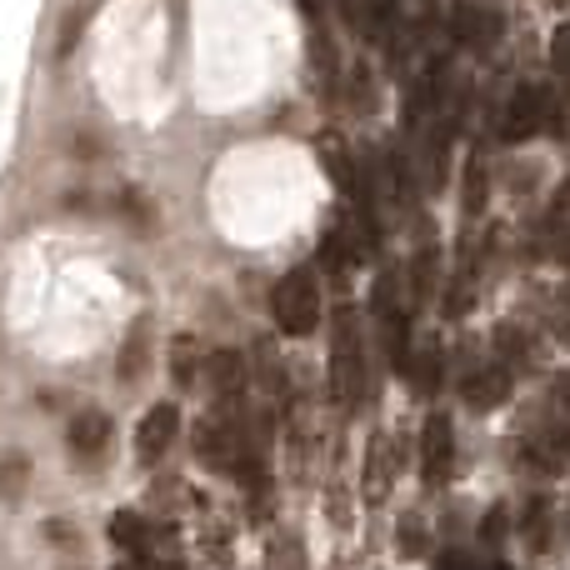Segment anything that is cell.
Wrapping results in <instances>:
<instances>
[{"label": "cell", "mask_w": 570, "mask_h": 570, "mask_svg": "<svg viewBox=\"0 0 570 570\" xmlns=\"http://www.w3.org/2000/svg\"><path fill=\"white\" fill-rule=\"evenodd\" d=\"M271 315L285 335H311L321 321V285L311 271H285L271 291Z\"/></svg>", "instance_id": "6da1fadb"}, {"label": "cell", "mask_w": 570, "mask_h": 570, "mask_svg": "<svg viewBox=\"0 0 570 570\" xmlns=\"http://www.w3.org/2000/svg\"><path fill=\"white\" fill-rule=\"evenodd\" d=\"M551 110H556L551 86H535V80L515 86V96L505 100V116H501V140L505 146H521V140L541 136V126L551 120Z\"/></svg>", "instance_id": "7a4b0ae2"}, {"label": "cell", "mask_w": 570, "mask_h": 570, "mask_svg": "<svg viewBox=\"0 0 570 570\" xmlns=\"http://www.w3.org/2000/svg\"><path fill=\"white\" fill-rule=\"evenodd\" d=\"M176 435H180V405L176 401H156L136 425V461L156 465L160 455L176 445Z\"/></svg>", "instance_id": "3957f363"}, {"label": "cell", "mask_w": 570, "mask_h": 570, "mask_svg": "<svg viewBox=\"0 0 570 570\" xmlns=\"http://www.w3.org/2000/svg\"><path fill=\"white\" fill-rule=\"evenodd\" d=\"M361 331H355V315L335 321V395L345 391V401H361Z\"/></svg>", "instance_id": "277c9868"}, {"label": "cell", "mask_w": 570, "mask_h": 570, "mask_svg": "<svg viewBox=\"0 0 570 570\" xmlns=\"http://www.w3.org/2000/svg\"><path fill=\"white\" fill-rule=\"evenodd\" d=\"M451 36L461 40V46H491L495 36H501V10L485 6V0H455L451 6Z\"/></svg>", "instance_id": "5b68a950"}, {"label": "cell", "mask_w": 570, "mask_h": 570, "mask_svg": "<svg viewBox=\"0 0 570 570\" xmlns=\"http://www.w3.org/2000/svg\"><path fill=\"white\" fill-rule=\"evenodd\" d=\"M451 461H455L451 421H445V415H431L421 431V471L431 475V481H445V475H451Z\"/></svg>", "instance_id": "8992f818"}, {"label": "cell", "mask_w": 570, "mask_h": 570, "mask_svg": "<svg viewBox=\"0 0 570 570\" xmlns=\"http://www.w3.org/2000/svg\"><path fill=\"white\" fill-rule=\"evenodd\" d=\"M110 435H116V425H110L106 411H80L76 421L66 425V445L76 455H86V461H96V455H106Z\"/></svg>", "instance_id": "52a82bcc"}, {"label": "cell", "mask_w": 570, "mask_h": 570, "mask_svg": "<svg viewBox=\"0 0 570 570\" xmlns=\"http://www.w3.org/2000/svg\"><path fill=\"white\" fill-rule=\"evenodd\" d=\"M511 395V371L505 365H491V371H475L471 381L461 385V401L471 405V411H495V405Z\"/></svg>", "instance_id": "ba28073f"}, {"label": "cell", "mask_w": 570, "mask_h": 570, "mask_svg": "<svg viewBox=\"0 0 570 570\" xmlns=\"http://www.w3.org/2000/svg\"><path fill=\"white\" fill-rule=\"evenodd\" d=\"M196 455H200L206 465H236V461H240L236 431H230V425H220V421L196 425Z\"/></svg>", "instance_id": "9c48e42d"}, {"label": "cell", "mask_w": 570, "mask_h": 570, "mask_svg": "<svg viewBox=\"0 0 570 570\" xmlns=\"http://www.w3.org/2000/svg\"><path fill=\"white\" fill-rule=\"evenodd\" d=\"M200 365H206V381L216 385L220 395H236L240 385H246V355L240 351H210Z\"/></svg>", "instance_id": "30bf717a"}, {"label": "cell", "mask_w": 570, "mask_h": 570, "mask_svg": "<svg viewBox=\"0 0 570 570\" xmlns=\"http://www.w3.org/2000/svg\"><path fill=\"white\" fill-rule=\"evenodd\" d=\"M110 541H116L126 556H146V546H150V521H146L140 511H116V515H110Z\"/></svg>", "instance_id": "8fae6325"}, {"label": "cell", "mask_w": 570, "mask_h": 570, "mask_svg": "<svg viewBox=\"0 0 570 570\" xmlns=\"http://www.w3.org/2000/svg\"><path fill=\"white\" fill-rule=\"evenodd\" d=\"M26 485H30V455L26 451H10V455H0V501H20L26 495Z\"/></svg>", "instance_id": "7c38bea8"}, {"label": "cell", "mask_w": 570, "mask_h": 570, "mask_svg": "<svg viewBox=\"0 0 570 570\" xmlns=\"http://www.w3.org/2000/svg\"><path fill=\"white\" fill-rule=\"evenodd\" d=\"M200 361H206V355L196 351V341H190V335H180L176 351H170V381H176V385H190V381L200 375Z\"/></svg>", "instance_id": "4fadbf2b"}, {"label": "cell", "mask_w": 570, "mask_h": 570, "mask_svg": "<svg viewBox=\"0 0 570 570\" xmlns=\"http://www.w3.org/2000/svg\"><path fill=\"white\" fill-rule=\"evenodd\" d=\"M140 371H146V335L130 331V335H126V345H120L116 375H120V385H136V375H140Z\"/></svg>", "instance_id": "5bb4252c"}, {"label": "cell", "mask_w": 570, "mask_h": 570, "mask_svg": "<svg viewBox=\"0 0 570 570\" xmlns=\"http://www.w3.org/2000/svg\"><path fill=\"white\" fill-rule=\"evenodd\" d=\"M481 206H485V170L471 160V170H465V210L475 216Z\"/></svg>", "instance_id": "9a60e30c"}, {"label": "cell", "mask_w": 570, "mask_h": 570, "mask_svg": "<svg viewBox=\"0 0 570 570\" xmlns=\"http://www.w3.org/2000/svg\"><path fill=\"white\" fill-rule=\"evenodd\" d=\"M126 210H130V226H150V200L126 190Z\"/></svg>", "instance_id": "2e32d148"}, {"label": "cell", "mask_w": 570, "mask_h": 570, "mask_svg": "<svg viewBox=\"0 0 570 570\" xmlns=\"http://www.w3.org/2000/svg\"><path fill=\"white\" fill-rule=\"evenodd\" d=\"M46 535H50V546H66V551H76V525H66V521H46Z\"/></svg>", "instance_id": "e0dca14e"}, {"label": "cell", "mask_w": 570, "mask_h": 570, "mask_svg": "<svg viewBox=\"0 0 570 570\" xmlns=\"http://www.w3.org/2000/svg\"><path fill=\"white\" fill-rule=\"evenodd\" d=\"M551 60H556V66H566V70H570V20H566L561 30H556V40H551Z\"/></svg>", "instance_id": "ac0fdd59"}, {"label": "cell", "mask_w": 570, "mask_h": 570, "mask_svg": "<svg viewBox=\"0 0 570 570\" xmlns=\"http://www.w3.org/2000/svg\"><path fill=\"white\" fill-rule=\"evenodd\" d=\"M501 531H505V515H501V511H491V515H485V525H481V535H485V541H495Z\"/></svg>", "instance_id": "d6986e66"}, {"label": "cell", "mask_w": 570, "mask_h": 570, "mask_svg": "<svg viewBox=\"0 0 570 570\" xmlns=\"http://www.w3.org/2000/svg\"><path fill=\"white\" fill-rule=\"evenodd\" d=\"M441 570H475V561H471V556H445V561H441Z\"/></svg>", "instance_id": "ffe728a7"}, {"label": "cell", "mask_w": 570, "mask_h": 570, "mask_svg": "<svg viewBox=\"0 0 570 570\" xmlns=\"http://www.w3.org/2000/svg\"><path fill=\"white\" fill-rule=\"evenodd\" d=\"M485 570H511V566H505V561H495V566H485Z\"/></svg>", "instance_id": "44dd1931"}, {"label": "cell", "mask_w": 570, "mask_h": 570, "mask_svg": "<svg viewBox=\"0 0 570 570\" xmlns=\"http://www.w3.org/2000/svg\"><path fill=\"white\" fill-rule=\"evenodd\" d=\"M116 570H140V566H130V561H126V566H116Z\"/></svg>", "instance_id": "7402d4cb"}, {"label": "cell", "mask_w": 570, "mask_h": 570, "mask_svg": "<svg viewBox=\"0 0 570 570\" xmlns=\"http://www.w3.org/2000/svg\"><path fill=\"white\" fill-rule=\"evenodd\" d=\"M160 570H180V566H160Z\"/></svg>", "instance_id": "603a6c76"}, {"label": "cell", "mask_w": 570, "mask_h": 570, "mask_svg": "<svg viewBox=\"0 0 570 570\" xmlns=\"http://www.w3.org/2000/svg\"><path fill=\"white\" fill-rule=\"evenodd\" d=\"M566 405H570V385H566Z\"/></svg>", "instance_id": "cb8c5ba5"}]
</instances>
